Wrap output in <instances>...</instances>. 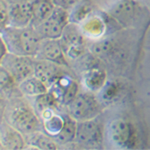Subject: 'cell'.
<instances>
[{
  "instance_id": "7",
  "label": "cell",
  "mask_w": 150,
  "mask_h": 150,
  "mask_svg": "<svg viewBox=\"0 0 150 150\" xmlns=\"http://www.w3.org/2000/svg\"><path fill=\"white\" fill-rule=\"evenodd\" d=\"M74 141L86 147H97L102 142V131L94 119L77 121Z\"/></svg>"
},
{
  "instance_id": "21",
  "label": "cell",
  "mask_w": 150,
  "mask_h": 150,
  "mask_svg": "<svg viewBox=\"0 0 150 150\" xmlns=\"http://www.w3.org/2000/svg\"><path fill=\"white\" fill-rule=\"evenodd\" d=\"M43 121V127L47 134L55 137L64 125V115L55 113L54 111L41 118Z\"/></svg>"
},
{
  "instance_id": "9",
  "label": "cell",
  "mask_w": 150,
  "mask_h": 150,
  "mask_svg": "<svg viewBox=\"0 0 150 150\" xmlns=\"http://www.w3.org/2000/svg\"><path fill=\"white\" fill-rule=\"evenodd\" d=\"M35 59H43L54 62L58 65H67L66 56L61 47L59 39H42L38 50L36 52Z\"/></svg>"
},
{
  "instance_id": "16",
  "label": "cell",
  "mask_w": 150,
  "mask_h": 150,
  "mask_svg": "<svg viewBox=\"0 0 150 150\" xmlns=\"http://www.w3.org/2000/svg\"><path fill=\"white\" fill-rule=\"evenodd\" d=\"M24 136H25L26 144H28L29 147H32V148L43 150H52L57 148V142L54 138L47 133L40 132L39 130L31 132Z\"/></svg>"
},
{
  "instance_id": "12",
  "label": "cell",
  "mask_w": 150,
  "mask_h": 150,
  "mask_svg": "<svg viewBox=\"0 0 150 150\" xmlns=\"http://www.w3.org/2000/svg\"><path fill=\"white\" fill-rule=\"evenodd\" d=\"M0 144L5 149H24L26 145L25 136L7 121H2L0 122Z\"/></svg>"
},
{
  "instance_id": "13",
  "label": "cell",
  "mask_w": 150,
  "mask_h": 150,
  "mask_svg": "<svg viewBox=\"0 0 150 150\" xmlns=\"http://www.w3.org/2000/svg\"><path fill=\"white\" fill-rule=\"evenodd\" d=\"M106 73L104 70L99 68L97 65L83 71L84 86L91 92L98 91L105 85Z\"/></svg>"
},
{
  "instance_id": "6",
  "label": "cell",
  "mask_w": 150,
  "mask_h": 150,
  "mask_svg": "<svg viewBox=\"0 0 150 150\" xmlns=\"http://www.w3.org/2000/svg\"><path fill=\"white\" fill-rule=\"evenodd\" d=\"M1 65L11 74L18 84L19 82L33 75L34 57L7 52L2 60Z\"/></svg>"
},
{
  "instance_id": "27",
  "label": "cell",
  "mask_w": 150,
  "mask_h": 150,
  "mask_svg": "<svg viewBox=\"0 0 150 150\" xmlns=\"http://www.w3.org/2000/svg\"><path fill=\"white\" fill-rule=\"evenodd\" d=\"M117 85L115 83H109L108 85H104L103 88H104V92H103V95L104 97L106 99H112L113 97H115L116 94H117V91H118V88H117Z\"/></svg>"
},
{
  "instance_id": "20",
  "label": "cell",
  "mask_w": 150,
  "mask_h": 150,
  "mask_svg": "<svg viewBox=\"0 0 150 150\" xmlns=\"http://www.w3.org/2000/svg\"><path fill=\"white\" fill-rule=\"evenodd\" d=\"M16 89H18L17 82L2 65H0V98L3 100L12 98Z\"/></svg>"
},
{
  "instance_id": "8",
  "label": "cell",
  "mask_w": 150,
  "mask_h": 150,
  "mask_svg": "<svg viewBox=\"0 0 150 150\" xmlns=\"http://www.w3.org/2000/svg\"><path fill=\"white\" fill-rule=\"evenodd\" d=\"M110 140L120 147H130L135 141V130L129 122L124 119H115L108 127Z\"/></svg>"
},
{
  "instance_id": "1",
  "label": "cell",
  "mask_w": 150,
  "mask_h": 150,
  "mask_svg": "<svg viewBox=\"0 0 150 150\" xmlns=\"http://www.w3.org/2000/svg\"><path fill=\"white\" fill-rule=\"evenodd\" d=\"M8 52L17 55L34 57L42 37L32 25L26 27L5 26L0 31Z\"/></svg>"
},
{
  "instance_id": "22",
  "label": "cell",
  "mask_w": 150,
  "mask_h": 150,
  "mask_svg": "<svg viewBox=\"0 0 150 150\" xmlns=\"http://www.w3.org/2000/svg\"><path fill=\"white\" fill-rule=\"evenodd\" d=\"M33 98H34V110L39 116L45 110L54 108L58 103L56 99L54 98V96L49 91L40 94L38 96H35Z\"/></svg>"
},
{
  "instance_id": "23",
  "label": "cell",
  "mask_w": 150,
  "mask_h": 150,
  "mask_svg": "<svg viewBox=\"0 0 150 150\" xmlns=\"http://www.w3.org/2000/svg\"><path fill=\"white\" fill-rule=\"evenodd\" d=\"M114 49V45H113L112 41L110 40H98L93 42L89 47L91 54L95 57H107L109 56Z\"/></svg>"
},
{
  "instance_id": "19",
  "label": "cell",
  "mask_w": 150,
  "mask_h": 150,
  "mask_svg": "<svg viewBox=\"0 0 150 150\" xmlns=\"http://www.w3.org/2000/svg\"><path fill=\"white\" fill-rule=\"evenodd\" d=\"M77 121L71 117L69 114L64 115V125L60 132L54 138L55 141L59 144H67L74 141L75 134H76Z\"/></svg>"
},
{
  "instance_id": "24",
  "label": "cell",
  "mask_w": 150,
  "mask_h": 150,
  "mask_svg": "<svg viewBox=\"0 0 150 150\" xmlns=\"http://www.w3.org/2000/svg\"><path fill=\"white\" fill-rule=\"evenodd\" d=\"M90 11L91 7L88 4L85 3L84 1L80 2L72 8V12L69 14V22L75 24L82 22L84 19L88 17Z\"/></svg>"
},
{
  "instance_id": "5",
  "label": "cell",
  "mask_w": 150,
  "mask_h": 150,
  "mask_svg": "<svg viewBox=\"0 0 150 150\" xmlns=\"http://www.w3.org/2000/svg\"><path fill=\"white\" fill-rule=\"evenodd\" d=\"M60 44L63 49L65 56L78 59L85 51V40L80 27L75 23L69 22L65 27L61 37L59 38Z\"/></svg>"
},
{
  "instance_id": "2",
  "label": "cell",
  "mask_w": 150,
  "mask_h": 150,
  "mask_svg": "<svg viewBox=\"0 0 150 150\" xmlns=\"http://www.w3.org/2000/svg\"><path fill=\"white\" fill-rule=\"evenodd\" d=\"M7 122L19 130L23 135L39 130L40 117L34 108H31L24 101L13 102L7 110Z\"/></svg>"
},
{
  "instance_id": "14",
  "label": "cell",
  "mask_w": 150,
  "mask_h": 150,
  "mask_svg": "<svg viewBox=\"0 0 150 150\" xmlns=\"http://www.w3.org/2000/svg\"><path fill=\"white\" fill-rule=\"evenodd\" d=\"M137 9V4L132 0H123L111 10V14L119 22L129 24L136 17Z\"/></svg>"
},
{
  "instance_id": "4",
  "label": "cell",
  "mask_w": 150,
  "mask_h": 150,
  "mask_svg": "<svg viewBox=\"0 0 150 150\" xmlns=\"http://www.w3.org/2000/svg\"><path fill=\"white\" fill-rule=\"evenodd\" d=\"M68 23V10L55 6L51 14L34 28L42 39H59Z\"/></svg>"
},
{
  "instance_id": "30",
  "label": "cell",
  "mask_w": 150,
  "mask_h": 150,
  "mask_svg": "<svg viewBox=\"0 0 150 150\" xmlns=\"http://www.w3.org/2000/svg\"><path fill=\"white\" fill-rule=\"evenodd\" d=\"M1 100H3V99H1V98H0V101H1Z\"/></svg>"
},
{
  "instance_id": "18",
  "label": "cell",
  "mask_w": 150,
  "mask_h": 150,
  "mask_svg": "<svg viewBox=\"0 0 150 150\" xmlns=\"http://www.w3.org/2000/svg\"><path fill=\"white\" fill-rule=\"evenodd\" d=\"M80 30L88 37L97 38L105 32V23L98 16L87 17L83 20Z\"/></svg>"
},
{
  "instance_id": "26",
  "label": "cell",
  "mask_w": 150,
  "mask_h": 150,
  "mask_svg": "<svg viewBox=\"0 0 150 150\" xmlns=\"http://www.w3.org/2000/svg\"><path fill=\"white\" fill-rule=\"evenodd\" d=\"M52 1L55 6L69 10V9H72L74 6H76L77 4L84 1V0H52Z\"/></svg>"
},
{
  "instance_id": "28",
  "label": "cell",
  "mask_w": 150,
  "mask_h": 150,
  "mask_svg": "<svg viewBox=\"0 0 150 150\" xmlns=\"http://www.w3.org/2000/svg\"><path fill=\"white\" fill-rule=\"evenodd\" d=\"M7 52H8V50H7V47H6L5 43H4L2 37L0 36V65H1L2 60H3V58L6 55Z\"/></svg>"
},
{
  "instance_id": "11",
  "label": "cell",
  "mask_w": 150,
  "mask_h": 150,
  "mask_svg": "<svg viewBox=\"0 0 150 150\" xmlns=\"http://www.w3.org/2000/svg\"><path fill=\"white\" fill-rule=\"evenodd\" d=\"M62 73L60 65L43 59H35L33 75L46 85L48 88L59 78Z\"/></svg>"
},
{
  "instance_id": "10",
  "label": "cell",
  "mask_w": 150,
  "mask_h": 150,
  "mask_svg": "<svg viewBox=\"0 0 150 150\" xmlns=\"http://www.w3.org/2000/svg\"><path fill=\"white\" fill-rule=\"evenodd\" d=\"M32 10L29 0L8 4V26L26 27L31 25Z\"/></svg>"
},
{
  "instance_id": "25",
  "label": "cell",
  "mask_w": 150,
  "mask_h": 150,
  "mask_svg": "<svg viewBox=\"0 0 150 150\" xmlns=\"http://www.w3.org/2000/svg\"><path fill=\"white\" fill-rule=\"evenodd\" d=\"M8 24V4L4 0H0V28H4Z\"/></svg>"
},
{
  "instance_id": "3",
  "label": "cell",
  "mask_w": 150,
  "mask_h": 150,
  "mask_svg": "<svg viewBox=\"0 0 150 150\" xmlns=\"http://www.w3.org/2000/svg\"><path fill=\"white\" fill-rule=\"evenodd\" d=\"M68 114L76 121L90 120L100 113V106L93 94L78 92L71 102L67 104Z\"/></svg>"
},
{
  "instance_id": "17",
  "label": "cell",
  "mask_w": 150,
  "mask_h": 150,
  "mask_svg": "<svg viewBox=\"0 0 150 150\" xmlns=\"http://www.w3.org/2000/svg\"><path fill=\"white\" fill-rule=\"evenodd\" d=\"M18 90L22 95L27 97H35L48 91V87L34 75L24 79L17 84Z\"/></svg>"
},
{
  "instance_id": "29",
  "label": "cell",
  "mask_w": 150,
  "mask_h": 150,
  "mask_svg": "<svg viewBox=\"0 0 150 150\" xmlns=\"http://www.w3.org/2000/svg\"><path fill=\"white\" fill-rule=\"evenodd\" d=\"M7 4L10 3H16V2H21V1H26V0H4Z\"/></svg>"
},
{
  "instance_id": "15",
  "label": "cell",
  "mask_w": 150,
  "mask_h": 150,
  "mask_svg": "<svg viewBox=\"0 0 150 150\" xmlns=\"http://www.w3.org/2000/svg\"><path fill=\"white\" fill-rule=\"evenodd\" d=\"M31 10H32V21L31 25L36 27L37 25L44 21L51 14L55 5L52 0H32Z\"/></svg>"
}]
</instances>
